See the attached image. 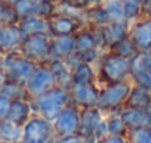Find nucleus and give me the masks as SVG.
<instances>
[{
	"instance_id": "45",
	"label": "nucleus",
	"mask_w": 151,
	"mask_h": 143,
	"mask_svg": "<svg viewBox=\"0 0 151 143\" xmlns=\"http://www.w3.org/2000/svg\"><path fill=\"white\" fill-rule=\"evenodd\" d=\"M0 143H10V142H7V140H3V139H0Z\"/></svg>"
},
{
	"instance_id": "33",
	"label": "nucleus",
	"mask_w": 151,
	"mask_h": 143,
	"mask_svg": "<svg viewBox=\"0 0 151 143\" xmlns=\"http://www.w3.org/2000/svg\"><path fill=\"white\" fill-rule=\"evenodd\" d=\"M131 80H132L134 85L151 91V72H147V70H135V72L131 73Z\"/></svg>"
},
{
	"instance_id": "25",
	"label": "nucleus",
	"mask_w": 151,
	"mask_h": 143,
	"mask_svg": "<svg viewBox=\"0 0 151 143\" xmlns=\"http://www.w3.org/2000/svg\"><path fill=\"white\" fill-rule=\"evenodd\" d=\"M107 51H111V53H114L117 55H122V57H126V58H132L138 53V48L135 46V43L132 41V38L128 35V37L122 38L120 41L114 43Z\"/></svg>"
},
{
	"instance_id": "44",
	"label": "nucleus",
	"mask_w": 151,
	"mask_h": 143,
	"mask_svg": "<svg viewBox=\"0 0 151 143\" xmlns=\"http://www.w3.org/2000/svg\"><path fill=\"white\" fill-rule=\"evenodd\" d=\"M47 1H53V3H59L60 0H47Z\"/></svg>"
},
{
	"instance_id": "8",
	"label": "nucleus",
	"mask_w": 151,
	"mask_h": 143,
	"mask_svg": "<svg viewBox=\"0 0 151 143\" xmlns=\"http://www.w3.org/2000/svg\"><path fill=\"white\" fill-rule=\"evenodd\" d=\"M56 78L50 70V67L47 64H38L37 69L32 72V75L29 76V79L25 82L24 89L27 98H35V96L44 94L46 91L51 89L53 86H56Z\"/></svg>"
},
{
	"instance_id": "37",
	"label": "nucleus",
	"mask_w": 151,
	"mask_h": 143,
	"mask_svg": "<svg viewBox=\"0 0 151 143\" xmlns=\"http://www.w3.org/2000/svg\"><path fill=\"white\" fill-rule=\"evenodd\" d=\"M97 143H128V140H126V136H122V134H107L106 137L97 140Z\"/></svg>"
},
{
	"instance_id": "9",
	"label": "nucleus",
	"mask_w": 151,
	"mask_h": 143,
	"mask_svg": "<svg viewBox=\"0 0 151 143\" xmlns=\"http://www.w3.org/2000/svg\"><path fill=\"white\" fill-rule=\"evenodd\" d=\"M70 102L84 108L97 107L99 96H100V85L99 83H72L69 86Z\"/></svg>"
},
{
	"instance_id": "27",
	"label": "nucleus",
	"mask_w": 151,
	"mask_h": 143,
	"mask_svg": "<svg viewBox=\"0 0 151 143\" xmlns=\"http://www.w3.org/2000/svg\"><path fill=\"white\" fill-rule=\"evenodd\" d=\"M128 143H151V126H141L128 129Z\"/></svg>"
},
{
	"instance_id": "10",
	"label": "nucleus",
	"mask_w": 151,
	"mask_h": 143,
	"mask_svg": "<svg viewBox=\"0 0 151 143\" xmlns=\"http://www.w3.org/2000/svg\"><path fill=\"white\" fill-rule=\"evenodd\" d=\"M49 26H50V35H73L84 26H87L85 21L56 12L53 16L49 18Z\"/></svg>"
},
{
	"instance_id": "6",
	"label": "nucleus",
	"mask_w": 151,
	"mask_h": 143,
	"mask_svg": "<svg viewBox=\"0 0 151 143\" xmlns=\"http://www.w3.org/2000/svg\"><path fill=\"white\" fill-rule=\"evenodd\" d=\"M54 136L53 123L38 114H32V117L22 126V140L27 143H46Z\"/></svg>"
},
{
	"instance_id": "40",
	"label": "nucleus",
	"mask_w": 151,
	"mask_h": 143,
	"mask_svg": "<svg viewBox=\"0 0 151 143\" xmlns=\"http://www.w3.org/2000/svg\"><path fill=\"white\" fill-rule=\"evenodd\" d=\"M3 57H4V55H3V54H0V72L3 70Z\"/></svg>"
},
{
	"instance_id": "18",
	"label": "nucleus",
	"mask_w": 151,
	"mask_h": 143,
	"mask_svg": "<svg viewBox=\"0 0 151 143\" xmlns=\"http://www.w3.org/2000/svg\"><path fill=\"white\" fill-rule=\"evenodd\" d=\"M18 25H19V28H21L24 35H35V34L50 35L49 19L37 16V15H31V16H25V18L19 19Z\"/></svg>"
},
{
	"instance_id": "15",
	"label": "nucleus",
	"mask_w": 151,
	"mask_h": 143,
	"mask_svg": "<svg viewBox=\"0 0 151 143\" xmlns=\"http://www.w3.org/2000/svg\"><path fill=\"white\" fill-rule=\"evenodd\" d=\"M131 22L129 21H113L107 25L101 26L103 32V41H104V50L107 51L114 43L120 41L122 38L129 35Z\"/></svg>"
},
{
	"instance_id": "30",
	"label": "nucleus",
	"mask_w": 151,
	"mask_h": 143,
	"mask_svg": "<svg viewBox=\"0 0 151 143\" xmlns=\"http://www.w3.org/2000/svg\"><path fill=\"white\" fill-rule=\"evenodd\" d=\"M101 4H103V7L107 10V13H109L111 22H113V21H126L122 0H103Z\"/></svg>"
},
{
	"instance_id": "28",
	"label": "nucleus",
	"mask_w": 151,
	"mask_h": 143,
	"mask_svg": "<svg viewBox=\"0 0 151 143\" xmlns=\"http://www.w3.org/2000/svg\"><path fill=\"white\" fill-rule=\"evenodd\" d=\"M0 94L9 99H18V98H27V94H25V89L22 85L10 80V79H6L1 86H0Z\"/></svg>"
},
{
	"instance_id": "1",
	"label": "nucleus",
	"mask_w": 151,
	"mask_h": 143,
	"mask_svg": "<svg viewBox=\"0 0 151 143\" xmlns=\"http://www.w3.org/2000/svg\"><path fill=\"white\" fill-rule=\"evenodd\" d=\"M99 63V79L97 83L103 86L107 83H116L131 79V58L117 55L111 51H104Z\"/></svg>"
},
{
	"instance_id": "36",
	"label": "nucleus",
	"mask_w": 151,
	"mask_h": 143,
	"mask_svg": "<svg viewBox=\"0 0 151 143\" xmlns=\"http://www.w3.org/2000/svg\"><path fill=\"white\" fill-rule=\"evenodd\" d=\"M10 104H12V99H9L0 94V120H6L9 110H10Z\"/></svg>"
},
{
	"instance_id": "12",
	"label": "nucleus",
	"mask_w": 151,
	"mask_h": 143,
	"mask_svg": "<svg viewBox=\"0 0 151 143\" xmlns=\"http://www.w3.org/2000/svg\"><path fill=\"white\" fill-rule=\"evenodd\" d=\"M24 34L18 23H1L0 25V54H9L16 51L22 40Z\"/></svg>"
},
{
	"instance_id": "20",
	"label": "nucleus",
	"mask_w": 151,
	"mask_h": 143,
	"mask_svg": "<svg viewBox=\"0 0 151 143\" xmlns=\"http://www.w3.org/2000/svg\"><path fill=\"white\" fill-rule=\"evenodd\" d=\"M47 66L50 67V70L53 72L57 85L69 88L72 80H70V73H72V63L69 58L66 60H57V58H51L47 63Z\"/></svg>"
},
{
	"instance_id": "32",
	"label": "nucleus",
	"mask_w": 151,
	"mask_h": 143,
	"mask_svg": "<svg viewBox=\"0 0 151 143\" xmlns=\"http://www.w3.org/2000/svg\"><path fill=\"white\" fill-rule=\"evenodd\" d=\"M123 3V12L126 21L132 22L141 16V3L142 0H122Z\"/></svg>"
},
{
	"instance_id": "31",
	"label": "nucleus",
	"mask_w": 151,
	"mask_h": 143,
	"mask_svg": "<svg viewBox=\"0 0 151 143\" xmlns=\"http://www.w3.org/2000/svg\"><path fill=\"white\" fill-rule=\"evenodd\" d=\"M19 16L15 7L3 0H0V25L1 23H18Z\"/></svg>"
},
{
	"instance_id": "38",
	"label": "nucleus",
	"mask_w": 151,
	"mask_h": 143,
	"mask_svg": "<svg viewBox=\"0 0 151 143\" xmlns=\"http://www.w3.org/2000/svg\"><path fill=\"white\" fill-rule=\"evenodd\" d=\"M84 137L81 134H69V136H62L57 137V143H84Z\"/></svg>"
},
{
	"instance_id": "4",
	"label": "nucleus",
	"mask_w": 151,
	"mask_h": 143,
	"mask_svg": "<svg viewBox=\"0 0 151 143\" xmlns=\"http://www.w3.org/2000/svg\"><path fill=\"white\" fill-rule=\"evenodd\" d=\"M37 66L38 64L35 61L28 60L19 51H12L9 54H4L3 57V72L10 80L22 86L29 79L32 72L37 69Z\"/></svg>"
},
{
	"instance_id": "43",
	"label": "nucleus",
	"mask_w": 151,
	"mask_h": 143,
	"mask_svg": "<svg viewBox=\"0 0 151 143\" xmlns=\"http://www.w3.org/2000/svg\"><path fill=\"white\" fill-rule=\"evenodd\" d=\"M84 143H97V140H94V139H85Z\"/></svg>"
},
{
	"instance_id": "5",
	"label": "nucleus",
	"mask_w": 151,
	"mask_h": 143,
	"mask_svg": "<svg viewBox=\"0 0 151 143\" xmlns=\"http://www.w3.org/2000/svg\"><path fill=\"white\" fill-rule=\"evenodd\" d=\"M24 57L37 64H47L51 60L50 54V35L46 34H35V35H25L19 48Z\"/></svg>"
},
{
	"instance_id": "2",
	"label": "nucleus",
	"mask_w": 151,
	"mask_h": 143,
	"mask_svg": "<svg viewBox=\"0 0 151 143\" xmlns=\"http://www.w3.org/2000/svg\"><path fill=\"white\" fill-rule=\"evenodd\" d=\"M29 101L34 114H38L53 123V120L60 114V111L70 102V92L69 88L56 85L44 94L31 98Z\"/></svg>"
},
{
	"instance_id": "34",
	"label": "nucleus",
	"mask_w": 151,
	"mask_h": 143,
	"mask_svg": "<svg viewBox=\"0 0 151 143\" xmlns=\"http://www.w3.org/2000/svg\"><path fill=\"white\" fill-rule=\"evenodd\" d=\"M19 19L25 18V16H31L35 12V0H19L18 3L13 4Z\"/></svg>"
},
{
	"instance_id": "19",
	"label": "nucleus",
	"mask_w": 151,
	"mask_h": 143,
	"mask_svg": "<svg viewBox=\"0 0 151 143\" xmlns=\"http://www.w3.org/2000/svg\"><path fill=\"white\" fill-rule=\"evenodd\" d=\"M120 115H122L128 129L141 127V126H151V114L147 110L123 107L120 110Z\"/></svg>"
},
{
	"instance_id": "47",
	"label": "nucleus",
	"mask_w": 151,
	"mask_h": 143,
	"mask_svg": "<svg viewBox=\"0 0 151 143\" xmlns=\"http://www.w3.org/2000/svg\"><path fill=\"white\" fill-rule=\"evenodd\" d=\"M0 124H1V120H0Z\"/></svg>"
},
{
	"instance_id": "17",
	"label": "nucleus",
	"mask_w": 151,
	"mask_h": 143,
	"mask_svg": "<svg viewBox=\"0 0 151 143\" xmlns=\"http://www.w3.org/2000/svg\"><path fill=\"white\" fill-rule=\"evenodd\" d=\"M97 79H99V73L93 63H87V61L73 63L72 73H70L72 83H97Z\"/></svg>"
},
{
	"instance_id": "11",
	"label": "nucleus",
	"mask_w": 151,
	"mask_h": 143,
	"mask_svg": "<svg viewBox=\"0 0 151 143\" xmlns=\"http://www.w3.org/2000/svg\"><path fill=\"white\" fill-rule=\"evenodd\" d=\"M129 37L135 43L138 51L151 50V18L139 16L131 22Z\"/></svg>"
},
{
	"instance_id": "14",
	"label": "nucleus",
	"mask_w": 151,
	"mask_h": 143,
	"mask_svg": "<svg viewBox=\"0 0 151 143\" xmlns=\"http://www.w3.org/2000/svg\"><path fill=\"white\" fill-rule=\"evenodd\" d=\"M76 53L75 37L73 35H51L50 37V54L51 58L66 60Z\"/></svg>"
},
{
	"instance_id": "13",
	"label": "nucleus",
	"mask_w": 151,
	"mask_h": 143,
	"mask_svg": "<svg viewBox=\"0 0 151 143\" xmlns=\"http://www.w3.org/2000/svg\"><path fill=\"white\" fill-rule=\"evenodd\" d=\"M106 114L101 111L99 107L84 108L81 110V126H79V134L84 139H91L96 129L99 127Z\"/></svg>"
},
{
	"instance_id": "21",
	"label": "nucleus",
	"mask_w": 151,
	"mask_h": 143,
	"mask_svg": "<svg viewBox=\"0 0 151 143\" xmlns=\"http://www.w3.org/2000/svg\"><path fill=\"white\" fill-rule=\"evenodd\" d=\"M73 37H75V47H76L78 54L94 50V48H99L96 35H94L91 26H88V25L84 26L82 29H79L76 34H73Z\"/></svg>"
},
{
	"instance_id": "29",
	"label": "nucleus",
	"mask_w": 151,
	"mask_h": 143,
	"mask_svg": "<svg viewBox=\"0 0 151 143\" xmlns=\"http://www.w3.org/2000/svg\"><path fill=\"white\" fill-rule=\"evenodd\" d=\"M131 69H132V72H135V70H147V72H151V50L138 51L131 58Z\"/></svg>"
},
{
	"instance_id": "35",
	"label": "nucleus",
	"mask_w": 151,
	"mask_h": 143,
	"mask_svg": "<svg viewBox=\"0 0 151 143\" xmlns=\"http://www.w3.org/2000/svg\"><path fill=\"white\" fill-rule=\"evenodd\" d=\"M60 3L69 6V7H73V9H78V10H87L91 4V0H60Z\"/></svg>"
},
{
	"instance_id": "3",
	"label": "nucleus",
	"mask_w": 151,
	"mask_h": 143,
	"mask_svg": "<svg viewBox=\"0 0 151 143\" xmlns=\"http://www.w3.org/2000/svg\"><path fill=\"white\" fill-rule=\"evenodd\" d=\"M132 86H134V83L131 79L100 86V96H99L97 107L104 114L120 111L125 107V102L131 94Z\"/></svg>"
},
{
	"instance_id": "39",
	"label": "nucleus",
	"mask_w": 151,
	"mask_h": 143,
	"mask_svg": "<svg viewBox=\"0 0 151 143\" xmlns=\"http://www.w3.org/2000/svg\"><path fill=\"white\" fill-rule=\"evenodd\" d=\"M141 16L151 18V0H142V3H141Z\"/></svg>"
},
{
	"instance_id": "41",
	"label": "nucleus",
	"mask_w": 151,
	"mask_h": 143,
	"mask_svg": "<svg viewBox=\"0 0 151 143\" xmlns=\"http://www.w3.org/2000/svg\"><path fill=\"white\" fill-rule=\"evenodd\" d=\"M3 1H6V3H9V4H12V6H13V4H15V3H18L19 0H3Z\"/></svg>"
},
{
	"instance_id": "7",
	"label": "nucleus",
	"mask_w": 151,
	"mask_h": 143,
	"mask_svg": "<svg viewBox=\"0 0 151 143\" xmlns=\"http://www.w3.org/2000/svg\"><path fill=\"white\" fill-rule=\"evenodd\" d=\"M79 126H81V108L72 102H69L60 111V114L53 120V127L57 137L79 134Z\"/></svg>"
},
{
	"instance_id": "42",
	"label": "nucleus",
	"mask_w": 151,
	"mask_h": 143,
	"mask_svg": "<svg viewBox=\"0 0 151 143\" xmlns=\"http://www.w3.org/2000/svg\"><path fill=\"white\" fill-rule=\"evenodd\" d=\"M46 143H57V136H54V137H51L50 140H47Z\"/></svg>"
},
{
	"instance_id": "46",
	"label": "nucleus",
	"mask_w": 151,
	"mask_h": 143,
	"mask_svg": "<svg viewBox=\"0 0 151 143\" xmlns=\"http://www.w3.org/2000/svg\"><path fill=\"white\" fill-rule=\"evenodd\" d=\"M16 143H27L25 140H19V142H16Z\"/></svg>"
},
{
	"instance_id": "24",
	"label": "nucleus",
	"mask_w": 151,
	"mask_h": 143,
	"mask_svg": "<svg viewBox=\"0 0 151 143\" xmlns=\"http://www.w3.org/2000/svg\"><path fill=\"white\" fill-rule=\"evenodd\" d=\"M0 139L10 143L22 140V126H18L9 120H1L0 124Z\"/></svg>"
},
{
	"instance_id": "16",
	"label": "nucleus",
	"mask_w": 151,
	"mask_h": 143,
	"mask_svg": "<svg viewBox=\"0 0 151 143\" xmlns=\"http://www.w3.org/2000/svg\"><path fill=\"white\" fill-rule=\"evenodd\" d=\"M32 114H34V111H32L29 98H18V99L12 101L6 120H9L18 126H24L32 117Z\"/></svg>"
},
{
	"instance_id": "23",
	"label": "nucleus",
	"mask_w": 151,
	"mask_h": 143,
	"mask_svg": "<svg viewBox=\"0 0 151 143\" xmlns=\"http://www.w3.org/2000/svg\"><path fill=\"white\" fill-rule=\"evenodd\" d=\"M109 22H111V19L101 3L93 4L85 10V23L88 26H104Z\"/></svg>"
},
{
	"instance_id": "22",
	"label": "nucleus",
	"mask_w": 151,
	"mask_h": 143,
	"mask_svg": "<svg viewBox=\"0 0 151 143\" xmlns=\"http://www.w3.org/2000/svg\"><path fill=\"white\" fill-rule=\"evenodd\" d=\"M150 104H151V91L134 85L132 89H131V94H129L126 102H125V107L147 110Z\"/></svg>"
},
{
	"instance_id": "26",
	"label": "nucleus",
	"mask_w": 151,
	"mask_h": 143,
	"mask_svg": "<svg viewBox=\"0 0 151 143\" xmlns=\"http://www.w3.org/2000/svg\"><path fill=\"white\" fill-rule=\"evenodd\" d=\"M106 123H107V132L109 134H122L126 136L128 133V127L120 115V111H114V112H109L106 114Z\"/></svg>"
}]
</instances>
